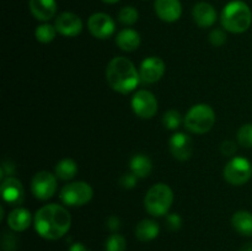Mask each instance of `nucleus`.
<instances>
[{
	"mask_svg": "<svg viewBox=\"0 0 252 251\" xmlns=\"http://www.w3.org/2000/svg\"><path fill=\"white\" fill-rule=\"evenodd\" d=\"M181 113L176 110L167 111V112H165L164 116H162V125H164V127L169 130L177 129V128L181 126Z\"/></svg>",
	"mask_w": 252,
	"mask_h": 251,
	"instance_id": "nucleus-26",
	"label": "nucleus"
},
{
	"mask_svg": "<svg viewBox=\"0 0 252 251\" xmlns=\"http://www.w3.org/2000/svg\"><path fill=\"white\" fill-rule=\"evenodd\" d=\"M107 228L110 229L111 231H113V233H115V231H117L118 229L121 228V220H120V218H118V217H116V216H111L110 218L107 219Z\"/></svg>",
	"mask_w": 252,
	"mask_h": 251,
	"instance_id": "nucleus-35",
	"label": "nucleus"
},
{
	"mask_svg": "<svg viewBox=\"0 0 252 251\" xmlns=\"http://www.w3.org/2000/svg\"><path fill=\"white\" fill-rule=\"evenodd\" d=\"M57 31L65 37H75L83 31V21L80 17L74 12H62L56 20Z\"/></svg>",
	"mask_w": 252,
	"mask_h": 251,
	"instance_id": "nucleus-13",
	"label": "nucleus"
},
{
	"mask_svg": "<svg viewBox=\"0 0 252 251\" xmlns=\"http://www.w3.org/2000/svg\"><path fill=\"white\" fill-rule=\"evenodd\" d=\"M239 251H252V243H246L245 245L241 246V249Z\"/></svg>",
	"mask_w": 252,
	"mask_h": 251,
	"instance_id": "nucleus-37",
	"label": "nucleus"
},
{
	"mask_svg": "<svg viewBox=\"0 0 252 251\" xmlns=\"http://www.w3.org/2000/svg\"><path fill=\"white\" fill-rule=\"evenodd\" d=\"M76 174H78V165L73 159L65 157L57 164L56 176L62 181H69L74 179Z\"/></svg>",
	"mask_w": 252,
	"mask_h": 251,
	"instance_id": "nucleus-23",
	"label": "nucleus"
},
{
	"mask_svg": "<svg viewBox=\"0 0 252 251\" xmlns=\"http://www.w3.org/2000/svg\"><path fill=\"white\" fill-rule=\"evenodd\" d=\"M220 22L226 31L231 33H243L248 31L252 22L250 6L243 0H233L224 6Z\"/></svg>",
	"mask_w": 252,
	"mask_h": 251,
	"instance_id": "nucleus-3",
	"label": "nucleus"
},
{
	"mask_svg": "<svg viewBox=\"0 0 252 251\" xmlns=\"http://www.w3.org/2000/svg\"><path fill=\"white\" fill-rule=\"evenodd\" d=\"M132 108L135 115L144 120H149L158 112V100L154 94L148 90H139L133 95Z\"/></svg>",
	"mask_w": 252,
	"mask_h": 251,
	"instance_id": "nucleus-9",
	"label": "nucleus"
},
{
	"mask_svg": "<svg viewBox=\"0 0 252 251\" xmlns=\"http://www.w3.org/2000/svg\"><path fill=\"white\" fill-rule=\"evenodd\" d=\"M185 127L196 134H204L213 128L216 123L214 110L207 103H197L192 106L185 116Z\"/></svg>",
	"mask_w": 252,
	"mask_h": 251,
	"instance_id": "nucleus-5",
	"label": "nucleus"
},
{
	"mask_svg": "<svg viewBox=\"0 0 252 251\" xmlns=\"http://www.w3.org/2000/svg\"><path fill=\"white\" fill-rule=\"evenodd\" d=\"M159 224L153 219H143L135 226V236L143 243L154 240L159 235Z\"/></svg>",
	"mask_w": 252,
	"mask_h": 251,
	"instance_id": "nucleus-20",
	"label": "nucleus"
},
{
	"mask_svg": "<svg viewBox=\"0 0 252 251\" xmlns=\"http://www.w3.org/2000/svg\"><path fill=\"white\" fill-rule=\"evenodd\" d=\"M174 202L172 189L166 184H155L149 188L144 198V207L153 217H162L169 212Z\"/></svg>",
	"mask_w": 252,
	"mask_h": 251,
	"instance_id": "nucleus-4",
	"label": "nucleus"
},
{
	"mask_svg": "<svg viewBox=\"0 0 252 251\" xmlns=\"http://www.w3.org/2000/svg\"><path fill=\"white\" fill-rule=\"evenodd\" d=\"M139 19V12L133 6H125L118 12V21L125 26H132Z\"/></svg>",
	"mask_w": 252,
	"mask_h": 251,
	"instance_id": "nucleus-25",
	"label": "nucleus"
},
{
	"mask_svg": "<svg viewBox=\"0 0 252 251\" xmlns=\"http://www.w3.org/2000/svg\"><path fill=\"white\" fill-rule=\"evenodd\" d=\"M2 199L10 206H19L25 199V188L16 177L7 176L1 182Z\"/></svg>",
	"mask_w": 252,
	"mask_h": 251,
	"instance_id": "nucleus-14",
	"label": "nucleus"
},
{
	"mask_svg": "<svg viewBox=\"0 0 252 251\" xmlns=\"http://www.w3.org/2000/svg\"><path fill=\"white\" fill-rule=\"evenodd\" d=\"M224 179L234 186H241L252 177V164L246 157H235L224 167Z\"/></svg>",
	"mask_w": 252,
	"mask_h": 251,
	"instance_id": "nucleus-7",
	"label": "nucleus"
},
{
	"mask_svg": "<svg viewBox=\"0 0 252 251\" xmlns=\"http://www.w3.org/2000/svg\"><path fill=\"white\" fill-rule=\"evenodd\" d=\"M238 150V145L233 140H224L220 145V152L221 154L225 155V157H231L234 155Z\"/></svg>",
	"mask_w": 252,
	"mask_h": 251,
	"instance_id": "nucleus-33",
	"label": "nucleus"
},
{
	"mask_svg": "<svg viewBox=\"0 0 252 251\" xmlns=\"http://www.w3.org/2000/svg\"><path fill=\"white\" fill-rule=\"evenodd\" d=\"M94 196V189L88 182L76 181L65 185L62 188L61 201L69 207H80L89 203Z\"/></svg>",
	"mask_w": 252,
	"mask_h": 251,
	"instance_id": "nucleus-6",
	"label": "nucleus"
},
{
	"mask_svg": "<svg viewBox=\"0 0 252 251\" xmlns=\"http://www.w3.org/2000/svg\"><path fill=\"white\" fill-rule=\"evenodd\" d=\"M34 229L47 240H57L65 235L71 225V216L64 207L52 203L39 208L34 214Z\"/></svg>",
	"mask_w": 252,
	"mask_h": 251,
	"instance_id": "nucleus-1",
	"label": "nucleus"
},
{
	"mask_svg": "<svg viewBox=\"0 0 252 251\" xmlns=\"http://www.w3.org/2000/svg\"><path fill=\"white\" fill-rule=\"evenodd\" d=\"M154 9L158 17L165 22L177 21L182 15L180 0H155Z\"/></svg>",
	"mask_w": 252,
	"mask_h": 251,
	"instance_id": "nucleus-15",
	"label": "nucleus"
},
{
	"mask_svg": "<svg viewBox=\"0 0 252 251\" xmlns=\"http://www.w3.org/2000/svg\"><path fill=\"white\" fill-rule=\"evenodd\" d=\"M165 73V63L159 57H149L140 64V80L145 84H154L162 78Z\"/></svg>",
	"mask_w": 252,
	"mask_h": 251,
	"instance_id": "nucleus-11",
	"label": "nucleus"
},
{
	"mask_svg": "<svg viewBox=\"0 0 252 251\" xmlns=\"http://www.w3.org/2000/svg\"><path fill=\"white\" fill-rule=\"evenodd\" d=\"M32 217L26 208H15L7 216V225L14 231H24L30 226Z\"/></svg>",
	"mask_w": 252,
	"mask_h": 251,
	"instance_id": "nucleus-18",
	"label": "nucleus"
},
{
	"mask_svg": "<svg viewBox=\"0 0 252 251\" xmlns=\"http://www.w3.org/2000/svg\"><path fill=\"white\" fill-rule=\"evenodd\" d=\"M127 241L121 234H112L105 243V251H126Z\"/></svg>",
	"mask_w": 252,
	"mask_h": 251,
	"instance_id": "nucleus-27",
	"label": "nucleus"
},
{
	"mask_svg": "<svg viewBox=\"0 0 252 251\" xmlns=\"http://www.w3.org/2000/svg\"><path fill=\"white\" fill-rule=\"evenodd\" d=\"M130 172L135 175L138 179H144V177L149 176L152 172L153 164L152 160L144 154H137L130 159L129 162Z\"/></svg>",
	"mask_w": 252,
	"mask_h": 251,
	"instance_id": "nucleus-22",
	"label": "nucleus"
},
{
	"mask_svg": "<svg viewBox=\"0 0 252 251\" xmlns=\"http://www.w3.org/2000/svg\"><path fill=\"white\" fill-rule=\"evenodd\" d=\"M103 2H106V4H116V2H118L120 0H102Z\"/></svg>",
	"mask_w": 252,
	"mask_h": 251,
	"instance_id": "nucleus-38",
	"label": "nucleus"
},
{
	"mask_svg": "<svg viewBox=\"0 0 252 251\" xmlns=\"http://www.w3.org/2000/svg\"><path fill=\"white\" fill-rule=\"evenodd\" d=\"M209 42L214 47H221L226 42V33L220 29H214L209 33Z\"/></svg>",
	"mask_w": 252,
	"mask_h": 251,
	"instance_id": "nucleus-29",
	"label": "nucleus"
},
{
	"mask_svg": "<svg viewBox=\"0 0 252 251\" xmlns=\"http://www.w3.org/2000/svg\"><path fill=\"white\" fill-rule=\"evenodd\" d=\"M238 143L243 148H252V123H246L239 128Z\"/></svg>",
	"mask_w": 252,
	"mask_h": 251,
	"instance_id": "nucleus-28",
	"label": "nucleus"
},
{
	"mask_svg": "<svg viewBox=\"0 0 252 251\" xmlns=\"http://www.w3.org/2000/svg\"><path fill=\"white\" fill-rule=\"evenodd\" d=\"M182 226V218L180 214L171 213L166 217V228L171 231L180 230Z\"/></svg>",
	"mask_w": 252,
	"mask_h": 251,
	"instance_id": "nucleus-31",
	"label": "nucleus"
},
{
	"mask_svg": "<svg viewBox=\"0 0 252 251\" xmlns=\"http://www.w3.org/2000/svg\"><path fill=\"white\" fill-rule=\"evenodd\" d=\"M192 17L199 27L206 29V27H211L216 24L217 11L213 5L206 1H201L197 2L192 9Z\"/></svg>",
	"mask_w": 252,
	"mask_h": 251,
	"instance_id": "nucleus-16",
	"label": "nucleus"
},
{
	"mask_svg": "<svg viewBox=\"0 0 252 251\" xmlns=\"http://www.w3.org/2000/svg\"><path fill=\"white\" fill-rule=\"evenodd\" d=\"M170 152L175 159L180 161H186L192 157L193 153V142L191 137L185 133H175L169 140Z\"/></svg>",
	"mask_w": 252,
	"mask_h": 251,
	"instance_id": "nucleus-12",
	"label": "nucleus"
},
{
	"mask_svg": "<svg viewBox=\"0 0 252 251\" xmlns=\"http://www.w3.org/2000/svg\"><path fill=\"white\" fill-rule=\"evenodd\" d=\"M106 79L111 89L126 95L135 90L140 81V75L129 59L115 57L106 68Z\"/></svg>",
	"mask_w": 252,
	"mask_h": 251,
	"instance_id": "nucleus-2",
	"label": "nucleus"
},
{
	"mask_svg": "<svg viewBox=\"0 0 252 251\" xmlns=\"http://www.w3.org/2000/svg\"><path fill=\"white\" fill-rule=\"evenodd\" d=\"M30 11L39 21H49L57 12L56 0H30Z\"/></svg>",
	"mask_w": 252,
	"mask_h": 251,
	"instance_id": "nucleus-17",
	"label": "nucleus"
},
{
	"mask_svg": "<svg viewBox=\"0 0 252 251\" xmlns=\"http://www.w3.org/2000/svg\"><path fill=\"white\" fill-rule=\"evenodd\" d=\"M138 177L135 176L133 172H129V174H125L121 176L120 179V185L126 189H132L134 188L135 185H137Z\"/></svg>",
	"mask_w": 252,
	"mask_h": 251,
	"instance_id": "nucleus-32",
	"label": "nucleus"
},
{
	"mask_svg": "<svg viewBox=\"0 0 252 251\" xmlns=\"http://www.w3.org/2000/svg\"><path fill=\"white\" fill-rule=\"evenodd\" d=\"M116 43L122 51L133 52L140 46V34L133 29H125L116 36Z\"/></svg>",
	"mask_w": 252,
	"mask_h": 251,
	"instance_id": "nucleus-19",
	"label": "nucleus"
},
{
	"mask_svg": "<svg viewBox=\"0 0 252 251\" xmlns=\"http://www.w3.org/2000/svg\"><path fill=\"white\" fill-rule=\"evenodd\" d=\"M57 179L56 175L48 171H39L33 176L31 181V191L37 199L47 201L52 198L57 191Z\"/></svg>",
	"mask_w": 252,
	"mask_h": 251,
	"instance_id": "nucleus-8",
	"label": "nucleus"
},
{
	"mask_svg": "<svg viewBox=\"0 0 252 251\" xmlns=\"http://www.w3.org/2000/svg\"><path fill=\"white\" fill-rule=\"evenodd\" d=\"M231 225L244 236H252V213L248 211H239L231 218Z\"/></svg>",
	"mask_w": 252,
	"mask_h": 251,
	"instance_id": "nucleus-21",
	"label": "nucleus"
},
{
	"mask_svg": "<svg viewBox=\"0 0 252 251\" xmlns=\"http://www.w3.org/2000/svg\"><path fill=\"white\" fill-rule=\"evenodd\" d=\"M69 251H90L88 248H86L84 244L81 243H74L73 245L69 248Z\"/></svg>",
	"mask_w": 252,
	"mask_h": 251,
	"instance_id": "nucleus-36",
	"label": "nucleus"
},
{
	"mask_svg": "<svg viewBox=\"0 0 252 251\" xmlns=\"http://www.w3.org/2000/svg\"><path fill=\"white\" fill-rule=\"evenodd\" d=\"M57 29L56 26L51 24H42L37 26L36 31H34V37L41 43H49L53 41L57 36Z\"/></svg>",
	"mask_w": 252,
	"mask_h": 251,
	"instance_id": "nucleus-24",
	"label": "nucleus"
},
{
	"mask_svg": "<svg viewBox=\"0 0 252 251\" xmlns=\"http://www.w3.org/2000/svg\"><path fill=\"white\" fill-rule=\"evenodd\" d=\"M1 246L4 251H16L17 238L12 233H4L1 239Z\"/></svg>",
	"mask_w": 252,
	"mask_h": 251,
	"instance_id": "nucleus-30",
	"label": "nucleus"
},
{
	"mask_svg": "<svg viewBox=\"0 0 252 251\" xmlns=\"http://www.w3.org/2000/svg\"><path fill=\"white\" fill-rule=\"evenodd\" d=\"M88 27L94 37L98 39H106L113 34L116 24L110 15L105 12H95L89 17Z\"/></svg>",
	"mask_w": 252,
	"mask_h": 251,
	"instance_id": "nucleus-10",
	"label": "nucleus"
},
{
	"mask_svg": "<svg viewBox=\"0 0 252 251\" xmlns=\"http://www.w3.org/2000/svg\"><path fill=\"white\" fill-rule=\"evenodd\" d=\"M0 172H1V175H0V177H4V175H7V176H12V175L15 174V165L14 162L11 161H2L1 164V167H0Z\"/></svg>",
	"mask_w": 252,
	"mask_h": 251,
	"instance_id": "nucleus-34",
	"label": "nucleus"
}]
</instances>
